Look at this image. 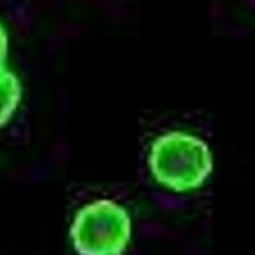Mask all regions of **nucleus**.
I'll return each mask as SVG.
<instances>
[{
	"instance_id": "obj_2",
	"label": "nucleus",
	"mask_w": 255,
	"mask_h": 255,
	"mask_svg": "<svg viewBox=\"0 0 255 255\" xmlns=\"http://www.w3.org/2000/svg\"><path fill=\"white\" fill-rule=\"evenodd\" d=\"M133 235L131 216L122 204L97 199L77 211L69 238L78 255H124Z\"/></svg>"
},
{
	"instance_id": "obj_3",
	"label": "nucleus",
	"mask_w": 255,
	"mask_h": 255,
	"mask_svg": "<svg viewBox=\"0 0 255 255\" xmlns=\"http://www.w3.org/2000/svg\"><path fill=\"white\" fill-rule=\"evenodd\" d=\"M22 100V84L13 70L0 67V128L10 122Z\"/></svg>"
},
{
	"instance_id": "obj_1",
	"label": "nucleus",
	"mask_w": 255,
	"mask_h": 255,
	"mask_svg": "<svg viewBox=\"0 0 255 255\" xmlns=\"http://www.w3.org/2000/svg\"><path fill=\"white\" fill-rule=\"evenodd\" d=\"M148 167L158 185L189 193L202 188L213 172L215 161L202 138L183 130L159 134L148 152Z\"/></svg>"
},
{
	"instance_id": "obj_4",
	"label": "nucleus",
	"mask_w": 255,
	"mask_h": 255,
	"mask_svg": "<svg viewBox=\"0 0 255 255\" xmlns=\"http://www.w3.org/2000/svg\"><path fill=\"white\" fill-rule=\"evenodd\" d=\"M9 50V37L5 27L0 22V67L6 65V58H8Z\"/></svg>"
}]
</instances>
